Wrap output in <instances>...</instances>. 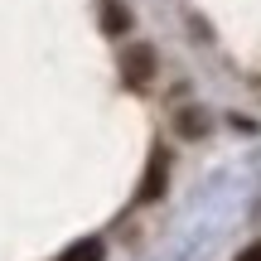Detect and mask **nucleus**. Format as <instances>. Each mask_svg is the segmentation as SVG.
I'll list each match as a JSON object with an SVG mask.
<instances>
[{"label":"nucleus","mask_w":261,"mask_h":261,"mask_svg":"<svg viewBox=\"0 0 261 261\" xmlns=\"http://www.w3.org/2000/svg\"><path fill=\"white\" fill-rule=\"evenodd\" d=\"M121 73H126V83H150L155 77V54H150L145 44H130L126 48V58H121Z\"/></svg>","instance_id":"f257e3e1"},{"label":"nucleus","mask_w":261,"mask_h":261,"mask_svg":"<svg viewBox=\"0 0 261 261\" xmlns=\"http://www.w3.org/2000/svg\"><path fill=\"white\" fill-rule=\"evenodd\" d=\"M165 165H169V160H165V150H155V155H150V165H145V179H140V203H155V198L160 194H165Z\"/></svg>","instance_id":"f03ea898"},{"label":"nucleus","mask_w":261,"mask_h":261,"mask_svg":"<svg viewBox=\"0 0 261 261\" xmlns=\"http://www.w3.org/2000/svg\"><path fill=\"white\" fill-rule=\"evenodd\" d=\"M102 256H107V247L97 242V237H87V242H77V247H68V252L58 256V261H102Z\"/></svg>","instance_id":"7ed1b4c3"},{"label":"nucleus","mask_w":261,"mask_h":261,"mask_svg":"<svg viewBox=\"0 0 261 261\" xmlns=\"http://www.w3.org/2000/svg\"><path fill=\"white\" fill-rule=\"evenodd\" d=\"M179 130H184V136H198V130H203V116H198V112H184V116H179Z\"/></svg>","instance_id":"20e7f679"},{"label":"nucleus","mask_w":261,"mask_h":261,"mask_svg":"<svg viewBox=\"0 0 261 261\" xmlns=\"http://www.w3.org/2000/svg\"><path fill=\"white\" fill-rule=\"evenodd\" d=\"M102 24L112 29V34H116V29H126V10H116V5H107V19H102Z\"/></svg>","instance_id":"39448f33"},{"label":"nucleus","mask_w":261,"mask_h":261,"mask_svg":"<svg viewBox=\"0 0 261 261\" xmlns=\"http://www.w3.org/2000/svg\"><path fill=\"white\" fill-rule=\"evenodd\" d=\"M237 261H261V242H252V247H247V252L237 256Z\"/></svg>","instance_id":"423d86ee"}]
</instances>
